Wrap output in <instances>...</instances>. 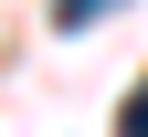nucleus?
<instances>
[{
  "mask_svg": "<svg viewBox=\"0 0 148 137\" xmlns=\"http://www.w3.org/2000/svg\"><path fill=\"white\" fill-rule=\"evenodd\" d=\"M116 137H148V74L127 85V106H116Z\"/></svg>",
  "mask_w": 148,
  "mask_h": 137,
  "instance_id": "f257e3e1",
  "label": "nucleus"
},
{
  "mask_svg": "<svg viewBox=\"0 0 148 137\" xmlns=\"http://www.w3.org/2000/svg\"><path fill=\"white\" fill-rule=\"evenodd\" d=\"M106 11H116V0H64L53 21H64V32H85V21H106Z\"/></svg>",
  "mask_w": 148,
  "mask_h": 137,
  "instance_id": "f03ea898",
  "label": "nucleus"
}]
</instances>
